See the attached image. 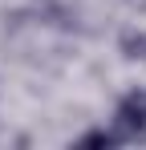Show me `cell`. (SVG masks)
<instances>
[{
    "label": "cell",
    "mask_w": 146,
    "mask_h": 150,
    "mask_svg": "<svg viewBox=\"0 0 146 150\" xmlns=\"http://www.w3.org/2000/svg\"><path fill=\"white\" fill-rule=\"evenodd\" d=\"M118 118H122V126H126V134L142 138V134H146V101L142 98H126Z\"/></svg>",
    "instance_id": "cell-1"
}]
</instances>
